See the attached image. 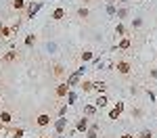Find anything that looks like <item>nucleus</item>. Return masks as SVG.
Masks as SVG:
<instances>
[{"mask_svg": "<svg viewBox=\"0 0 157 138\" xmlns=\"http://www.w3.org/2000/svg\"><path fill=\"white\" fill-rule=\"evenodd\" d=\"M61 73H63V67L57 65V67H55V75H61Z\"/></svg>", "mask_w": 157, "mask_h": 138, "instance_id": "obj_27", "label": "nucleus"}, {"mask_svg": "<svg viewBox=\"0 0 157 138\" xmlns=\"http://www.w3.org/2000/svg\"><path fill=\"white\" fill-rule=\"evenodd\" d=\"M94 90L105 92V90H107V86H105V82H97V84H94Z\"/></svg>", "mask_w": 157, "mask_h": 138, "instance_id": "obj_12", "label": "nucleus"}, {"mask_svg": "<svg viewBox=\"0 0 157 138\" xmlns=\"http://www.w3.org/2000/svg\"><path fill=\"white\" fill-rule=\"evenodd\" d=\"M107 2H109V4H111V2H113V0H107Z\"/></svg>", "mask_w": 157, "mask_h": 138, "instance_id": "obj_32", "label": "nucleus"}, {"mask_svg": "<svg viewBox=\"0 0 157 138\" xmlns=\"http://www.w3.org/2000/svg\"><path fill=\"white\" fill-rule=\"evenodd\" d=\"M15 59H17V53H15V50H11V53H6V55L2 57V61H4V63H11V61H15Z\"/></svg>", "mask_w": 157, "mask_h": 138, "instance_id": "obj_6", "label": "nucleus"}, {"mask_svg": "<svg viewBox=\"0 0 157 138\" xmlns=\"http://www.w3.org/2000/svg\"><path fill=\"white\" fill-rule=\"evenodd\" d=\"M67 92H69V86H67V84H61V86H57V94H59V96H65Z\"/></svg>", "mask_w": 157, "mask_h": 138, "instance_id": "obj_5", "label": "nucleus"}, {"mask_svg": "<svg viewBox=\"0 0 157 138\" xmlns=\"http://www.w3.org/2000/svg\"><path fill=\"white\" fill-rule=\"evenodd\" d=\"M126 15H128V8H119L117 11V19H124Z\"/></svg>", "mask_w": 157, "mask_h": 138, "instance_id": "obj_19", "label": "nucleus"}, {"mask_svg": "<svg viewBox=\"0 0 157 138\" xmlns=\"http://www.w3.org/2000/svg\"><path fill=\"white\" fill-rule=\"evenodd\" d=\"M86 128H88V119H80V122H77V130L84 132Z\"/></svg>", "mask_w": 157, "mask_h": 138, "instance_id": "obj_11", "label": "nucleus"}, {"mask_svg": "<svg viewBox=\"0 0 157 138\" xmlns=\"http://www.w3.org/2000/svg\"><path fill=\"white\" fill-rule=\"evenodd\" d=\"M119 48H121V50H126V48H130V40H128V38H124V40L119 42Z\"/></svg>", "mask_w": 157, "mask_h": 138, "instance_id": "obj_16", "label": "nucleus"}, {"mask_svg": "<svg viewBox=\"0 0 157 138\" xmlns=\"http://www.w3.org/2000/svg\"><path fill=\"white\" fill-rule=\"evenodd\" d=\"M121 111H124V105H121V102H117V107L109 113V117H111V119H117V115L121 113Z\"/></svg>", "mask_w": 157, "mask_h": 138, "instance_id": "obj_4", "label": "nucleus"}, {"mask_svg": "<svg viewBox=\"0 0 157 138\" xmlns=\"http://www.w3.org/2000/svg\"><path fill=\"white\" fill-rule=\"evenodd\" d=\"M141 23H143L141 19H134V21H132V25H134V27H141Z\"/></svg>", "mask_w": 157, "mask_h": 138, "instance_id": "obj_30", "label": "nucleus"}, {"mask_svg": "<svg viewBox=\"0 0 157 138\" xmlns=\"http://www.w3.org/2000/svg\"><path fill=\"white\" fill-rule=\"evenodd\" d=\"M75 98H77V96H75V92H71V90H69V92H67V100H69V105H73V102H75Z\"/></svg>", "mask_w": 157, "mask_h": 138, "instance_id": "obj_13", "label": "nucleus"}, {"mask_svg": "<svg viewBox=\"0 0 157 138\" xmlns=\"http://www.w3.org/2000/svg\"><path fill=\"white\" fill-rule=\"evenodd\" d=\"M121 2H126V0H121Z\"/></svg>", "mask_w": 157, "mask_h": 138, "instance_id": "obj_33", "label": "nucleus"}, {"mask_svg": "<svg viewBox=\"0 0 157 138\" xmlns=\"http://www.w3.org/2000/svg\"><path fill=\"white\" fill-rule=\"evenodd\" d=\"M21 136H23V130H15L13 132V138H21Z\"/></svg>", "mask_w": 157, "mask_h": 138, "instance_id": "obj_24", "label": "nucleus"}, {"mask_svg": "<svg viewBox=\"0 0 157 138\" xmlns=\"http://www.w3.org/2000/svg\"><path fill=\"white\" fill-rule=\"evenodd\" d=\"M80 86H82V90H84V92H90V90L94 88V84H92V82H82Z\"/></svg>", "mask_w": 157, "mask_h": 138, "instance_id": "obj_8", "label": "nucleus"}, {"mask_svg": "<svg viewBox=\"0 0 157 138\" xmlns=\"http://www.w3.org/2000/svg\"><path fill=\"white\" fill-rule=\"evenodd\" d=\"M107 13H109V15H115V6L109 4V6H107Z\"/></svg>", "mask_w": 157, "mask_h": 138, "instance_id": "obj_25", "label": "nucleus"}, {"mask_svg": "<svg viewBox=\"0 0 157 138\" xmlns=\"http://www.w3.org/2000/svg\"><path fill=\"white\" fill-rule=\"evenodd\" d=\"M138 136H141V138H151L153 134H151V130H143V132L138 134Z\"/></svg>", "mask_w": 157, "mask_h": 138, "instance_id": "obj_21", "label": "nucleus"}, {"mask_svg": "<svg viewBox=\"0 0 157 138\" xmlns=\"http://www.w3.org/2000/svg\"><path fill=\"white\" fill-rule=\"evenodd\" d=\"M121 138H132V134H124V136H121Z\"/></svg>", "mask_w": 157, "mask_h": 138, "instance_id": "obj_31", "label": "nucleus"}, {"mask_svg": "<svg viewBox=\"0 0 157 138\" xmlns=\"http://www.w3.org/2000/svg\"><path fill=\"white\" fill-rule=\"evenodd\" d=\"M115 33H119V36H124V33H126V27H124V25H117V27H115Z\"/></svg>", "mask_w": 157, "mask_h": 138, "instance_id": "obj_22", "label": "nucleus"}, {"mask_svg": "<svg viewBox=\"0 0 157 138\" xmlns=\"http://www.w3.org/2000/svg\"><path fill=\"white\" fill-rule=\"evenodd\" d=\"M117 71L119 73H128L130 71V65L128 63H117Z\"/></svg>", "mask_w": 157, "mask_h": 138, "instance_id": "obj_7", "label": "nucleus"}, {"mask_svg": "<svg viewBox=\"0 0 157 138\" xmlns=\"http://www.w3.org/2000/svg\"><path fill=\"white\" fill-rule=\"evenodd\" d=\"M67 128V119L65 117H61V119H57V124H55V130H57V134H63V130Z\"/></svg>", "mask_w": 157, "mask_h": 138, "instance_id": "obj_2", "label": "nucleus"}, {"mask_svg": "<svg viewBox=\"0 0 157 138\" xmlns=\"http://www.w3.org/2000/svg\"><path fill=\"white\" fill-rule=\"evenodd\" d=\"M77 15H80V17H86V15H88V11H86V8H80V11H77Z\"/></svg>", "mask_w": 157, "mask_h": 138, "instance_id": "obj_28", "label": "nucleus"}, {"mask_svg": "<svg viewBox=\"0 0 157 138\" xmlns=\"http://www.w3.org/2000/svg\"><path fill=\"white\" fill-rule=\"evenodd\" d=\"M25 44L32 46V44H34V36H27V38H25Z\"/></svg>", "mask_w": 157, "mask_h": 138, "instance_id": "obj_26", "label": "nucleus"}, {"mask_svg": "<svg viewBox=\"0 0 157 138\" xmlns=\"http://www.w3.org/2000/svg\"><path fill=\"white\" fill-rule=\"evenodd\" d=\"M86 138H99V136H97V126H92V130L86 134Z\"/></svg>", "mask_w": 157, "mask_h": 138, "instance_id": "obj_18", "label": "nucleus"}, {"mask_svg": "<svg viewBox=\"0 0 157 138\" xmlns=\"http://www.w3.org/2000/svg\"><path fill=\"white\" fill-rule=\"evenodd\" d=\"M17 27H19V23L13 25V27H0V38H11L17 33Z\"/></svg>", "mask_w": 157, "mask_h": 138, "instance_id": "obj_1", "label": "nucleus"}, {"mask_svg": "<svg viewBox=\"0 0 157 138\" xmlns=\"http://www.w3.org/2000/svg\"><path fill=\"white\" fill-rule=\"evenodd\" d=\"M13 6H15V8H23V6H25V0H15Z\"/></svg>", "mask_w": 157, "mask_h": 138, "instance_id": "obj_20", "label": "nucleus"}, {"mask_svg": "<svg viewBox=\"0 0 157 138\" xmlns=\"http://www.w3.org/2000/svg\"><path fill=\"white\" fill-rule=\"evenodd\" d=\"M42 8V2H36V4H29V11H27V17L29 19H34V15H36L38 11Z\"/></svg>", "mask_w": 157, "mask_h": 138, "instance_id": "obj_3", "label": "nucleus"}, {"mask_svg": "<svg viewBox=\"0 0 157 138\" xmlns=\"http://www.w3.org/2000/svg\"><path fill=\"white\" fill-rule=\"evenodd\" d=\"M48 122H50L48 115H40V117H38V126H48Z\"/></svg>", "mask_w": 157, "mask_h": 138, "instance_id": "obj_9", "label": "nucleus"}, {"mask_svg": "<svg viewBox=\"0 0 157 138\" xmlns=\"http://www.w3.org/2000/svg\"><path fill=\"white\" fill-rule=\"evenodd\" d=\"M84 113H86V115H94V113H97V107H92V105H88V107L84 109Z\"/></svg>", "mask_w": 157, "mask_h": 138, "instance_id": "obj_14", "label": "nucleus"}, {"mask_svg": "<svg viewBox=\"0 0 157 138\" xmlns=\"http://www.w3.org/2000/svg\"><path fill=\"white\" fill-rule=\"evenodd\" d=\"M107 105V96H99L97 98V107H105Z\"/></svg>", "mask_w": 157, "mask_h": 138, "instance_id": "obj_17", "label": "nucleus"}, {"mask_svg": "<svg viewBox=\"0 0 157 138\" xmlns=\"http://www.w3.org/2000/svg\"><path fill=\"white\" fill-rule=\"evenodd\" d=\"M0 122H2V124H8V122H11V115H8L6 111H4V113H0Z\"/></svg>", "mask_w": 157, "mask_h": 138, "instance_id": "obj_15", "label": "nucleus"}, {"mask_svg": "<svg viewBox=\"0 0 157 138\" xmlns=\"http://www.w3.org/2000/svg\"><path fill=\"white\" fill-rule=\"evenodd\" d=\"M65 113H67V107H61V111H59V115H61V117H65Z\"/></svg>", "mask_w": 157, "mask_h": 138, "instance_id": "obj_29", "label": "nucleus"}, {"mask_svg": "<svg viewBox=\"0 0 157 138\" xmlns=\"http://www.w3.org/2000/svg\"><path fill=\"white\" fill-rule=\"evenodd\" d=\"M90 59H92V53H84L82 55V61H90Z\"/></svg>", "mask_w": 157, "mask_h": 138, "instance_id": "obj_23", "label": "nucleus"}, {"mask_svg": "<svg viewBox=\"0 0 157 138\" xmlns=\"http://www.w3.org/2000/svg\"><path fill=\"white\" fill-rule=\"evenodd\" d=\"M63 17H65V11H63V8H57V11L52 13V19H63Z\"/></svg>", "mask_w": 157, "mask_h": 138, "instance_id": "obj_10", "label": "nucleus"}]
</instances>
